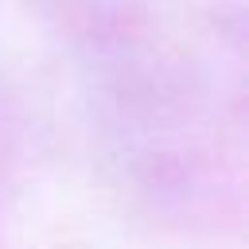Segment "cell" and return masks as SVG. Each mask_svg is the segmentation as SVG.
Listing matches in <instances>:
<instances>
[{
    "label": "cell",
    "instance_id": "1",
    "mask_svg": "<svg viewBox=\"0 0 249 249\" xmlns=\"http://www.w3.org/2000/svg\"><path fill=\"white\" fill-rule=\"evenodd\" d=\"M54 4H66V0H54Z\"/></svg>",
    "mask_w": 249,
    "mask_h": 249
}]
</instances>
